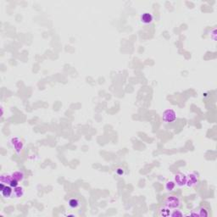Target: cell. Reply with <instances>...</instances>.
<instances>
[{"label":"cell","instance_id":"ba28073f","mask_svg":"<svg viewBox=\"0 0 217 217\" xmlns=\"http://www.w3.org/2000/svg\"><path fill=\"white\" fill-rule=\"evenodd\" d=\"M1 190V193L2 195L4 196V198H10L12 194H13V192L14 190H12V187L10 186H4V188H2Z\"/></svg>","mask_w":217,"mask_h":217},{"label":"cell","instance_id":"3957f363","mask_svg":"<svg viewBox=\"0 0 217 217\" xmlns=\"http://www.w3.org/2000/svg\"><path fill=\"white\" fill-rule=\"evenodd\" d=\"M198 181H199L198 175L195 174V173H190L189 175L187 177L186 186H188V188H192V187H193V186H195L196 184L198 183Z\"/></svg>","mask_w":217,"mask_h":217},{"label":"cell","instance_id":"5bb4252c","mask_svg":"<svg viewBox=\"0 0 217 217\" xmlns=\"http://www.w3.org/2000/svg\"><path fill=\"white\" fill-rule=\"evenodd\" d=\"M183 215V213L181 211V210H179L178 209H173V210H171V211L170 216H182Z\"/></svg>","mask_w":217,"mask_h":217},{"label":"cell","instance_id":"4fadbf2b","mask_svg":"<svg viewBox=\"0 0 217 217\" xmlns=\"http://www.w3.org/2000/svg\"><path fill=\"white\" fill-rule=\"evenodd\" d=\"M79 205H80V201L78 200L77 199H71L69 200V206L71 208L76 209Z\"/></svg>","mask_w":217,"mask_h":217},{"label":"cell","instance_id":"9c48e42d","mask_svg":"<svg viewBox=\"0 0 217 217\" xmlns=\"http://www.w3.org/2000/svg\"><path fill=\"white\" fill-rule=\"evenodd\" d=\"M141 21L144 24H149L153 21V15L150 13H144L141 16Z\"/></svg>","mask_w":217,"mask_h":217},{"label":"cell","instance_id":"52a82bcc","mask_svg":"<svg viewBox=\"0 0 217 217\" xmlns=\"http://www.w3.org/2000/svg\"><path fill=\"white\" fill-rule=\"evenodd\" d=\"M171 211V210L170 208H168L166 206L163 205L159 209L158 214H157V215H158L159 216H164V217L170 216Z\"/></svg>","mask_w":217,"mask_h":217},{"label":"cell","instance_id":"7a4b0ae2","mask_svg":"<svg viewBox=\"0 0 217 217\" xmlns=\"http://www.w3.org/2000/svg\"><path fill=\"white\" fill-rule=\"evenodd\" d=\"M162 118H163V121L165 122H173L177 119V114H176V112L174 111L173 110H171V109L170 110H166V111H164V113H163Z\"/></svg>","mask_w":217,"mask_h":217},{"label":"cell","instance_id":"8992f818","mask_svg":"<svg viewBox=\"0 0 217 217\" xmlns=\"http://www.w3.org/2000/svg\"><path fill=\"white\" fill-rule=\"evenodd\" d=\"M12 144H13V147L15 148V149L17 152V154H20L23 148L22 142L19 139V138H13L12 139Z\"/></svg>","mask_w":217,"mask_h":217},{"label":"cell","instance_id":"8fae6325","mask_svg":"<svg viewBox=\"0 0 217 217\" xmlns=\"http://www.w3.org/2000/svg\"><path fill=\"white\" fill-rule=\"evenodd\" d=\"M12 177H13V178L17 180L18 182H21V181H22L23 179H24L25 175H24V173L22 171H15L14 173H12Z\"/></svg>","mask_w":217,"mask_h":217},{"label":"cell","instance_id":"6da1fadb","mask_svg":"<svg viewBox=\"0 0 217 217\" xmlns=\"http://www.w3.org/2000/svg\"><path fill=\"white\" fill-rule=\"evenodd\" d=\"M163 205L166 206L171 210L179 209L182 206V201L177 196H169L164 200Z\"/></svg>","mask_w":217,"mask_h":217},{"label":"cell","instance_id":"30bf717a","mask_svg":"<svg viewBox=\"0 0 217 217\" xmlns=\"http://www.w3.org/2000/svg\"><path fill=\"white\" fill-rule=\"evenodd\" d=\"M12 179H13L12 174L11 175H10V174H4V175L1 176L0 181H1V183L10 184V182H11Z\"/></svg>","mask_w":217,"mask_h":217},{"label":"cell","instance_id":"7c38bea8","mask_svg":"<svg viewBox=\"0 0 217 217\" xmlns=\"http://www.w3.org/2000/svg\"><path fill=\"white\" fill-rule=\"evenodd\" d=\"M13 193L15 195V198H21L24 194V191L21 187H16L14 188V192Z\"/></svg>","mask_w":217,"mask_h":217},{"label":"cell","instance_id":"5b68a950","mask_svg":"<svg viewBox=\"0 0 217 217\" xmlns=\"http://www.w3.org/2000/svg\"><path fill=\"white\" fill-rule=\"evenodd\" d=\"M189 216H200V217L209 216H210V213H209V210H208L206 208H204V207H201L199 209H198V210H193V212L189 213Z\"/></svg>","mask_w":217,"mask_h":217},{"label":"cell","instance_id":"2e32d148","mask_svg":"<svg viewBox=\"0 0 217 217\" xmlns=\"http://www.w3.org/2000/svg\"><path fill=\"white\" fill-rule=\"evenodd\" d=\"M18 184H19V182H18L17 180H15V179L13 178L11 180V182H10V184H9V185H10V187H12V188H15L18 187Z\"/></svg>","mask_w":217,"mask_h":217},{"label":"cell","instance_id":"277c9868","mask_svg":"<svg viewBox=\"0 0 217 217\" xmlns=\"http://www.w3.org/2000/svg\"><path fill=\"white\" fill-rule=\"evenodd\" d=\"M187 183V177L182 173H178L175 176V184L178 187H184Z\"/></svg>","mask_w":217,"mask_h":217},{"label":"cell","instance_id":"e0dca14e","mask_svg":"<svg viewBox=\"0 0 217 217\" xmlns=\"http://www.w3.org/2000/svg\"><path fill=\"white\" fill-rule=\"evenodd\" d=\"M115 171H116L117 175H119V176H122V175H124V173H125L122 168H117Z\"/></svg>","mask_w":217,"mask_h":217},{"label":"cell","instance_id":"9a60e30c","mask_svg":"<svg viewBox=\"0 0 217 217\" xmlns=\"http://www.w3.org/2000/svg\"><path fill=\"white\" fill-rule=\"evenodd\" d=\"M175 186H176V184H175L174 182H168L166 185V188L168 191H172L174 189V188H175Z\"/></svg>","mask_w":217,"mask_h":217}]
</instances>
